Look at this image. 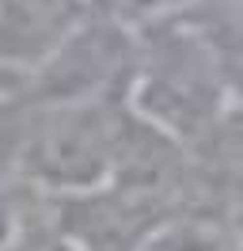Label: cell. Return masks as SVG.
I'll list each match as a JSON object with an SVG mask.
<instances>
[{
    "mask_svg": "<svg viewBox=\"0 0 243 251\" xmlns=\"http://www.w3.org/2000/svg\"><path fill=\"white\" fill-rule=\"evenodd\" d=\"M95 12V0H0V65L34 76Z\"/></svg>",
    "mask_w": 243,
    "mask_h": 251,
    "instance_id": "3957f363",
    "label": "cell"
},
{
    "mask_svg": "<svg viewBox=\"0 0 243 251\" xmlns=\"http://www.w3.org/2000/svg\"><path fill=\"white\" fill-rule=\"evenodd\" d=\"M129 110L167 137L201 145L228 110V88L201 27H164L137 34V73Z\"/></svg>",
    "mask_w": 243,
    "mask_h": 251,
    "instance_id": "7a4b0ae2",
    "label": "cell"
},
{
    "mask_svg": "<svg viewBox=\"0 0 243 251\" xmlns=\"http://www.w3.org/2000/svg\"><path fill=\"white\" fill-rule=\"evenodd\" d=\"M228 228H232V236L243 244V194L232 202V209H228Z\"/></svg>",
    "mask_w": 243,
    "mask_h": 251,
    "instance_id": "5b68a950",
    "label": "cell"
},
{
    "mask_svg": "<svg viewBox=\"0 0 243 251\" xmlns=\"http://www.w3.org/2000/svg\"><path fill=\"white\" fill-rule=\"evenodd\" d=\"M23 84H27V76H19V73H12V69H4V65H0V110L19 99Z\"/></svg>",
    "mask_w": 243,
    "mask_h": 251,
    "instance_id": "277c9868",
    "label": "cell"
},
{
    "mask_svg": "<svg viewBox=\"0 0 243 251\" xmlns=\"http://www.w3.org/2000/svg\"><path fill=\"white\" fill-rule=\"evenodd\" d=\"M125 126V99L42 103L34 99L12 141L8 175L49 202L110 183Z\"/></svg>",
    "mask_w": 243,
    "mask_h": 251,
    "instance_id": "6da1fadb",
    "label": "cell"
}]
</instances>
